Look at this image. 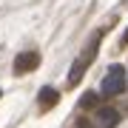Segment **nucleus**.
<instances>
[{
  "instance_id": "obj_3",
  "label": "nucleus",
  "mask_w": 128,
  "mask_h": 128,
  "mask_svg": "<svg viewBox=\"0 0 128 128\" xmlns=\"http://www.w3.org/2000/svg\"><path fill=\"white\" fill-rule=\"evenodd\" d=\"M37 63H40V54L37 51H23V54L14 57V71L17 74H28L32 68H37Z\"/></svg>"
},
{
  "instance_id": "obj_2",
  "label": "nucleus",
  "mask_w": 128,
  "mask_h": 128,
  "mask_svg": "<svg viewBox=\"0 0 128 128\" xmlns=\"http://www.w3.org/2000/svg\"><path fill=\"white\" fill-rule=\"evenodd\" d=\"M97 37H100V34H97ZM97 37L91 40V46H88V51H86V54L74 60V68H71V74H68V82H71V86H77V82H80L82 71H86V68H88V63L94 60V54H97Z\"/></svg>"
},
{
  "instance_id": "obj_6",
  "label": "nucleus",
  "mask_w": 128,
  "mask_h": 128,
  "mask_svg": "<svg viewBox=\"0 0 128 128\" xmlns=\"http://www.w3.org/2000/svg\"><path fill=\"white\" fill-rule=\"evenodd\" d=\"M94 102H97V97H94V94H86V97H82V102H80V105H82V108H91Z\"/></svg>"
},
{
  "instance_id": "obj_1",
  "label": "nucleus",
  "mask_w": 128,
  "mask_h": 128,
  "mask_svg": "<svg viewBox=\"0 0 128 128\" xmlns=\"http://www.w3.org/2000/svg\"><path fill=\"white\" fill-rule=\"evenodd\" d=\"M122 88H125V68L114 63V66H108V71L102 77V94L105 97H117Z\"/></svg>"
},
{
  "instance_id": "obj_5",
  "label": "nucleus",
  "mask_w": 128,
  "mask_h": 128,
  "mask_svg": "<svg viewBox=\"0 0 128 128\" xmlns=\"http://www.w3.org/2000/svg\"><path fill=\"white\" fill-rule=\"evenodd\" d=\"M100 120H102V125L105 128H111L117 122V114H114V108H100Z\"/></svg>"
},
{
  "instance_id": "obj_4",
  "label": "nucleus",
  "mask_w": 128,
  "mask_h": 128,
  "mask_svg": "<svg viewBox=\"0 0 128 128\" xmlns=\"http://www.w3.org/2000/svg\"><path fill=\"white\" fill-rule=\"evenodd\" d=\"M57 100H60V91H57V88L46 86V88L40 91V105H43V108H51V105H54Z\"/></svg>"
},
{
  "instance_id": "obj_7",
  "label": "nucleus",
  "mask_w": 128,
  "mask_h": 128,
  "mask_svg": "<svg viewBox=\"0 0 128 128\" xmlns=\"http://www.w3.org/2000/svg\"><path fill=\"white\" fill-rule=\"evenodd\" d=\"M122 40H125V43H128V32H125V37H122Z\"/></svg>"
}]
</instances>
